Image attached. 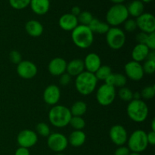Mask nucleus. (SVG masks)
Here are the masks:
<instances>
[{
	"instance_id": "423d86ee",
	"label": "nucleus",
	"mask_w": 155,
	"mask_h": 155,
	"mask_svg": "<svg viewBox=\"0 0 155 155\" xmlns=\"http://www.w3.org/2000/svg\"><path fill=\"white\" fill-rule=\"evenodd\" d=\"M128 148L131 152H143L148 148V143L147 140V133L144 130H135L127 139Z\"/></svg>"
},
{
	"instance_id": "9b49d317",
	"label": "nucleus",
	"mask_w": 155,
	"mask_h": 155,
	"mask_svg": "<svg viewBox=\"0 0 155 155\" xmlns=\"http://www.w3.org/2000/svg\"><path fill=\"white\" fill-rule=\"evenodd\" d=\"M137 28L143 33H154L155 31V18L151 13H145L138 17L136 20Z\"/></svg>"
},
{
	"instance_id": "79ce46f5",
	"label": "nucleus",
	"mask_w": 155,
	"mask_h": 155,
	"mask_svg": "<svg viewBox=\"0 0 155 155\" xmlns=\"http://www.w3.org/2000/svg\"><path fill=\"white\" fill-rule=\"evenodd\" d=\"M147 140H148V145H155V132L150 131L147 133Z\"/></svg>"
},
{
	"instance_id": "0eeeda50",
	"label": "nucleus",
	"mask_w": 155,
	"mask_h": 155,
	"mask_svg": "<svg viewBox=\"0 0 155 155\" xmlns=\"http://www.w3.org/2000/svg\"><path fill=\"white\" fill-rule=\"evenodd\" d=\"M106 41L108 46L112 49H120L125 45V33L119 27H110L106 33Z\"/></svg>"
},
{
	"instance_id": "dca6fc26",
	"label": "nucleus",
	"mask_w": 155,
	"mask_h": 155,
	"mask_svg": "<svg viewBox=\"0 0 155 155\" xmlns=\"http://www.w3.org/2000/svg\"><path fill=\"white\" fill-rule=\"evenodd\" d=\"M67 61L62 58H54L50 61L48 65V70L50 74L54 77H60L66 72Z\"/></svg>"
},
{
	"instance_id": "39448f33",
	"label": "nucleus",
	"mask_w": 155,
	"mask_h": 155,
	"mask_svg": "<svg viewBox=\"0 0 155 155\" xmlns=\"http://www.w3.org/2000/svg\"><path fill=\"white\" fill-rule=\"evenodd\" d=\"M129 13L127 6L124 4H114L112 5L106 14V21L109 26L117 27L124 24L129 18Z\"/></svg>"
},
{
	"instance_id": "a878e982",
	"label": "nucleus",
	"mask_w": 155,
	"mask_h": 155,
	"mask_svg": "<svg viewBox=\"0 0 155 155\" xmlns=\"http://www.w3.org/2000/svg\"><path fill=\"white\" fill-rule=\"evenodd\" d=\"M88 27L92 30V33L98 34H106L110 29V26L107 23L99 21L97 18H93Z\"/></svg>"
},
{
	"instance_id": "f704fd0d",
	"label": "nucleus",
	"mask_w": 155,
	"mask_h": 155,
	"mask_svg": "<svg viewBox=\"0 0 155 155\" xmlns=\"http://www.w3.org/2000/svg\"><path fill=\"white\" fill-rule=\"evenodd\" d=\"M144 74H153L155 71V61L145 60V63L142 65Z\"/></svg>"
},
{
	"instance_id": "de8ad7c7",
	"label": "nucleus",
	"mask_w": 155,
	"mask_h": 155,
	"mask_svg": "<svg viewBox=\"0 0 155 155\" xmlns=\"http://www.w3.org/2000/svg\"><path fill=\"white\" fill-rule=\"evenodd\" d=\"M114 4H123L126 0H110Z\"/></svg>"
},
{
	"instance_id": "8fccbe9b",
	"label": "nucleus",
	"mask_w": 155,
	"mask_h": 155,
	"mask_svg": "<svg viewBox=\"0 0 155 155\" xmlns=\"http://www.w3.org/2000/svg\"><path fill=\"white\" fill-rule=\"evenodd\" d=\"M141 1H142L143 3H149L151 2V1H153V0H141Z\"/></svg>"
},
{
	"instance_id": "c756f323",
	"label": "nucleus",
	"mask_w": 155,
	"mask_h": 155,
	"mask_svg": "<svg viewBox=\"0 0 155 155\" xmlns=\"http://www.w3.org/2000/svg\"><path fill=\"white\" fill-rule=\"evenodd\" d=\"M118 95L120 98L124 101H128L130 102V101L133 99V92L130 88L124 87L120 88V90L118 92Z\"/></svg>"
},
{
	"instance_id": "a18cd8bd",
	"label": "nucleus",
	"mask_w": 155,
	"mask_h": 155,
	"mask_svg": "<svg viewBox=\"0 0 155 155\" xmlns=\"http://www.w3.org/2000/svg\"><path fill=\"white\" fill-rule=\"evenodd\" d=\"M146 60H151V61H155V52L154 51H150L148 53V58H147Z\"/></svg>"
},
{
	"instance_id": "3c124183",
	"label": "nucleus",
	"mask_w": 155,
	"mask_h": 155,
	"mask_svg": "<svg viewBox=\"0 0 155 155\" xmlns=\"http://www.w3.org/2000/svg\"><path fill=\"white\" fill-rule=\"evenodd\" d=\"M129 155H141L139 153H135V152H130V154Z\"/></svg>"
},
{
	"instance_id": "a211bd4d",
	"label": "nucleus",
	"mask_w": 155,
	"mask_h": 155,
	"mask_svg": "<svg viewBox=\"0 0 155 155\" xmlns=\"http://www.w3.org/2000/svg\"><path fill=\"white\" fill-rule=\"evenodd\" d=\"M59 27L64 31H72L79 25L77 17L67 13L62 15L58 21Z\"/></svg>"
},
{
	"instance_id": "ea45409f",
	"label": "nucleus",
	"mask_w": 155,
	"mask_h": 155,
	"mask_svg": "<svg viewBox=\"0 0 155 155\" xmlns=\"http://www.w3.org/2000/svg\"><path fill=\"white\" fill-rule=\"evenodd\" d=\"M130 154V151L128 147H126L124 145L118 147L114 152V155H129Z\"/></svg>"
},
{
	"instance_id": "aec40b11",
	"label": "nucleus",
	"mask_w": 155,
	"mask_h": 155,
	"mask_svg": "<svg viewBox=\"0 0 155 155\" xmlns=\"http://www.w3.org/2000/svg\"><path fill=\"white\" fill-rule=\"evenodd\" d=\"M30 6L33 13L37 15H44L50 8V0H31Z\"/></svg>"
},
{
	"instance_id": "f03ea898",
	"label": "nucleus",
	"mask_w": 155,
	"mask_h": 155,
	"mask_svg": "<svg viewBox=\"0 0 155 155\" xmlns=\"http://www.w3.org/2000/svg\"><path fill=\"white\" fill-rule=\"evenodd\" d=\"M71 39L76 46L86 49L94 42V33L88 26L79 24L71 31Z\"/></svg>"
},
{
	"instance_id": "412c9836",
	"label": "nucleus",
	"mask_w": 155,
	"mask_h": 155,
	"mask_svg": "<svg viewBox=\"0 0 155 155\" xmlns=\"http://www.w3.org/2000/svg\"><path fill=\"white\" fill-rule=\"evenodd\" d=\"M150 50L145 44H137L132 51V58L136 62L144 61L147 59Z\"/></svg>"
},
{
	"instance_id": "4468645a",
	"label": "nucleus",
	"mask_w": 155,
	"mask_h": 155,
	"mask_svg": "<svg viewBox=\"0 0 155 155\" xmlns=\"http://www.w3.org/2000/svg\"><path fill=\"white\" fill-rule=\"evenodd\" d=\"M126 77L133 81H139L144 77V71L142 65L139 62L130 61L124 66Z\"/></svg>"
},
{
	"instance_id": "58836bf2",
	"label": "nucleus",
	"mask_w": 155,
	"mask_h": 155,
	"mask_svg": "<svg viewBox=\"0 0 155 155\" xmlns=\"http://www.w3.org/2000/svg\"><path fill=\"white\" fill-rule=\"evenodd\" d=\"M71 77L68 74V73L65 72L64 74H61L60 76V78H59V83L61 86H66L71 83Z\"/></svg>"
},
{
	"instance_id": "72a5a7b5",
	"label": "nucleus",
	"mask_w": 155,
	"mask_h": 155,
	"mask_svg": "<svg viewBox=\"0 0 155 155\" xmlns=\"http://www.w3.org/2000/svg\"><path fill=\"white\" fill-rule=\"evenodd\" d=\"M141 97L144 99L149 100L151 99L155 95V86L154 85L152 86H148L144 88L141 92Z\"/></svg>"
},
{
	"instance_id": "c9c22d12",
	"label": "nucleus",
	"mask_w": 155,
	"mask_h": 155,
	"mask_svg": "<svg viewBox=\"0 0 155 155\" xmlns=\"http://www.w3.org/2000/svg\"><path fill=\"white\" fill-rule=\"evenodd\" d=\"M124 27L125 31L131 33V32H134L135 30L137 29V24H136V20L134 19H128L124 23Z\"/></svg>"
},
{
	"instance_id": "49530a36",
	"label": "nucleus",
	"mask_w": 155,
	"mask_h": 155,
	"mask_svg": "<svg viewBox=\"0 0 155 155\" xmlns=\"http://www.w3.org/2000/svg\"><path fill=\"white\" fill-rule=\"evenodd\" d=\"M133 99H141V94L139 92L133 93Z\"/></svg>"
},
{
	"instance_id": "e433bc0d",
	"label": "nucleus",
	"mask_w": 155,
	"mask_h": 155,
	"mask_svg": "<svg viewBox=\"0 0 155 155\" xmlns=\"http://www.w3.org/2000/svg\"><path fill=\"white\" fill-rule=\"evenodd\" d=\"M9 59L11 61L15 64L18 65L20 62L22 61V56H21V53L16 50H13L9 53Z\"/></svg>"
},
{
	"instance_id": "9d476101",
	"label": "nucleus",
	"mask_w": 155,
	"mask_h": 155,
	"mask_svg": "<svg viewBox=\"0 0 155 155\" xmlns=\"http://www.w3.org/2000/svg\"><path fill=\"white\" fill-rule=\"evenodd\" d=\"M17 73L18 76L24 80H30L36 77L38 69L33 62L27 60H22L17 65Z\"/></svg>"
},
{
	"instance_id": "09e8293b",
	"label": "nucleus",
	"mask_w": 155,
	"mask_h": 155,
	"mask_svg": "<svg viewBox=\"0 0 155 155\" xmlns=\"http://www.w3.org/2000/svg\"><path fill=\"white\" fill-rule=\"evenodd\" d=\"M151 131H154L155 132V119L152 120L151 121Z\"/></svg>"
},
{
	"instance_id": "393cba45",
	"label": "nucleus",
	"mask_w": 155,
	"mask_h": 155,
	"mask_svg": "<svg viewBox=\"0 0 155 155\" xmlns=\"http://www.w3.org/2000/svg\"><path fill=\"white\" fill-rule=\"evenodd\" d=\"M127 8L129 15H131L133 18H136L142 15L144 13V10H145L144 3L141 0H133L129 4Z\"/></svg>"
},
{
	"instance_id": "f257e3e1",
	"label": "nucleus",
	"mask_w": 155,
	"mask_h": 155,
	"mask_svg": "<svg viewBox=\"0 0 155 155\" xmlns=\"http://www.w3.org/2000/svg\"><path fill=\"white\" fill-rule=\"evenodd\" d=\"M71 117L70 108L61 104L54 105L48 112L50 124L57 128H64L69 125Z\"/></svg>"
},
{
	"instance_id": "7ed1b4c3",
	"label": "nucleus",
	"mask_w": 155,
	"mask_h": 155,
	"mask_svg": "<svg viewBox=\"0 0 155 155\" xmlns=\"http://www.w3.org/2000/svg\"><path fill=\"white\" fill-rule=\"evenodd\" d=\"M98 80L95 74L88 71H83L76 77L75 86L77 92L83 95H89L95 91Z\"/></svg>"
},
{
	"instance_id": "f8f14e48",
	"label": "nucleus",
	"mask_w": 155,
	"mask_h": 155,
	"mask_svg": "<svg viewBox=\"0 0 155 155\" xmlns=\"http://www.w3.org/2000/svg\"><path fill=\"white\" fill-rule=\"evenodd\" d=\"M109 136L111 142L118 147L125 145L128 139L127 130L122 125L119 124L111 127L109 131Z\"/></svg>"
},
{
	"instance_id": "603ef678",
	"label": "nucleus",
	"mask_w": 155,
	"mask_h": 155,
	"mask_svg": "<svg viewBox=\"0 0 155 155\" xmlns=\"http://www.w3.org/2000/svg\"><path fill=\"white\" fill-rule=\"evenodd\" d=\"M56 155H64V154H61V153H58Z\"/></svg>"
},
{
	"instance_id": "7c9ffc66",
	"label": "nucleus",
	"mask_w": 155,
	"mask_h": 155,
	"mask_svg": "<svg viewBox=\"0 0 155 155\" xmlns=\"http://www.w3.org/2000/svg\"><path fill=\"white\" fill-rule=\"evenodd\" d=\"M93 16H92V13L87 11H84V12H81V13L78 15L77 17V20H78V23L81 25L89 26L91 21L93 20Z\"/></svg>"
},
{
	"instance_id": "bb28decb",
	"label": "nucleus",
	"mask_w": 155,
	"mask_h": 155,
	"mask_svg": "<svg viewBox=\"0 0 155 155\" xmlns=\"http://www.w3.org/2000/svg\"><path fill=\"white\" fill-rule=\"evenodd\" d=\"M70 110L72 116L83 117L87 111V104L83 101H77L72 104Z\"/></svg>"
},
{
	"instance_id": "4c0bfd02",
	"label": "nucleus",
	"mask_w": 155,
	"mask_h": 155,
	"mask_svg": "<svg viewBox=\"0 0 155 155\" xmlns=\"http://www.w3.org/2000/svg\"><path fill=\"white\" fill-rule=\"evenodd\" d=\"M145 45L149 48L150 51H154L155 49V33H150L148 35V38L145 42Z\"/></svg>"
},
{
	"instance_id": "5701e85b",
	"label": "nucleus",
	"mask_w": 155,
	"mask_h": 155,
	"mask_svg": "<svg viewBox=\"0 0 155 155\" xmlns=\"http://www.w3.org/2000/svg\"><path fill=\"white\" fill-rule=\"evenodd\" d=\"M68 144L73 147L78 148L84 145L86 140V136L83 130H74L68 138Z\"/></svg>"
},
{
	"instance_id": "c85d7f7f",
	"label": "nucleus",
	"mask_w": 155,
	"mask_h": 155,
	"mask_svg": "<svg viewBox=\"0 0 155 155\" xmlns=\"http://www.w3.org/2000/svg\"><path fill=\"white\" fill-rule=\"evenodd\" d=\"M69 125L75 130H83L86 127V122L82 117L72 116Z\"/></svg>"
},
{
	"instance_id": "20e7f679",
	"label": "nucleus",
	"mask_w": 155,
	"mask_h": 155,
	"mask_svg": "<svg viewBox=\"0 0 155 155\" xmlns=\"http://www.w3.org/2000/svg\"><path fill=\"white\" fill-rule=\"evenodd\" d=\"M148 107L142 99H133L129 102L127 107V115L136 123H142L147 119Z\"/></svg>"
},
{
	"instance_id": "4be33fe9",
	"label": "nucleus",
	"mask_w": 155,
	"mask_h": 155,
	"mask_svg": "<svg viewBox=\"0 0 155 155\" xmlns=\"http://www.w3.org/2000/svg\"><path fill=\"white\" fill-rule=\"evenodd\" d=\"M25 30L27 34L32 37H39L43 33V26L39 21L30 20L25 24Z\"/></svg>"
},
{
	"instance_id": "6e6552de",
	"label": "nucleus",
	"mask_w": 155,
	"mask_h": 155,
	"mask_svg": "<svg viewBox=\"0 0 155 155\" xmlns=\"http://www.w3.org/2000/svg\"><path fill=\"white\" fill-rule=\"evenodd\" d=\"M116 95V88L104 83L97 90L96 99L101 106H108L114 102Z\"/></svg>"
},
{
	"instance_id": "6ab92c4d",
	"label": "nucleus",
	"mask_w": 155,
	"mask_h": 155,
	"mask_svg": "<svg viewBox=\"0 0 155 155\" xmlns=\"http://www.w3.org/2000/svg\"><path fill=\"white\" fill-rule=\"evenodd\" d=\"M84 69L83 60L80 58H75L67 64L66 73H68L71 77H77L84 71Z\"/></svg>"
},
{
	"instance_id": "cd10ccee",
	"label": "nucleus",
	"mask_w": 155,
	"mask_h": 155,
	"mask_svg": "<svg viewBox=\"0 0 155 155\" xmlns=\"http://www.w3.org/2000/svg\"><path fill=\"white\" fill-rule=\"evenodd\" d=\"M111 74L112 69L110 66H108V65H101L94 74H95L98 81V80L105 81L107 77Z\"/></svg>"
},
{
	"instance_id": "1a4fd4ad",
	"label": "nucleus",
	"mask_w": 155,
	"mask_h": 155,
	"mask_svg": "<svg viewBox=\"0 0 155 155\" xmlns=\"http://www.w3.org/2000/svg\"><path fill=\"white\" fill-rule=\"evenodd\" d=\"M47 138V145L48 148L54 152H62L68 145V138L62 133H52Z\"/></svg>"
},
{
	"instance_id": "a19ab883",
	"label": "nucleus",
	"mask_w": 155,
	"mask_h": 155,
	"mask_svg": "<svg viewBox=\"0 0 155 155\" xmlns=\"http://www.w3.org/2000/svg\"><path fill=\"white\" fill-rule=\"evenodd\" d=\"M148 33H143V32H141V33H138L136 38L138 44H145L147 38H148Z\"/></svg>"
},
{
	"instance_id": "473e14b6",
	"label": "nucleus",
	"mask_w": 155,
	"mask_h": 155,
	"mask_svg": "<svg viewBox=\"0 0 155 155\" xmlns=\"http://www.w3.org/2000/svg\"><path fill=\"white\" fill-rule=\"evenodd\" d=\"M31 0H8L11 7L16 10H22L30 5Z\"/></svg>"
},
{
	"instance_id": "2f4dec72",
	"label": "nucleus",
	"mask_w": 155,
	"mask_h": 155,
	"mask_svg": "<svg viewBox=\"0 0 155 155\" xmlns=\"http://www.w3.org/2000/svg\"><path fill=\"white\" fill-rule=\"evenodd\" d=\"M36 134L40 135L42 137H48L51 134L49 126L45 123H39L36 127Z\"/></svg>"
},
{
	"instance_id": "ddd939ff",
	"label": "nucleus",
	"mask_w": 155,
	"mask_h": 155,
	"mask_svg": "<svg viewBox=\"0 0 155 155\" xmlns=\"http://www.w3.org/2000/svg\"><path fill=\"white\" fill-rule=\"evenodd\" d=\"M17 142L20 147L29 149L37 143L38 136L33 130H24L18 133Z\"/></svg>"
},
{
	"instance_id": "f3484780",
	"label": "nucleus",
	"mask_w": 155,
	"mask_h": 155,
	"mask_svg": "<svg viewBox=\"0 0 155 155\" xmlns=\"http://www.w3.org/2000/svg\"><path fill=\"white\" fill-rule=\"evenodd\" d=\"M85 69L92 74H95L97 70L101 66V60L100 56L98 54L91 52L86 56L83 60Z\"/></svg>"
},
{
	"instance_id": "2eb2a0df",
	"label": "nucleus",
	"mask_w": 155,
	"mask_h": 155,
	"mask_svg": "<svg viewBox=\"0 0 155 155\" xmlns=\"http://www.w3.org/2000/svg\"><path fill=\"white\" fill-rule=\"evenodd\" d=\"M61 98V90L58 86L51 84L47 86L43 92V100L48 105L54 106Z\"/></svg>"
},
{
	"instance_id": "c03bdc74",
	"label": "nucleus",
	"mask_w": 155,
	"mask_h": 155,
	"mask_svg": "<svg viewBox=\"0 0 155 155\" xmlns=\"http://www.w3.org/2000/svg\"><path fill=\"white\" fill-rule=\"evenodd\" d=\"M81 9H80V8L79 7V6H74V7L72 8V9H71V15H74V16L78 17V15L81 13Z\"/></svg>"
},
{
	"instance_id": "37998d69",
	"label": "nucleus",
	"mask_w": 155,
	"mask_h": 155,
	"mask_svg": "<svg viewBox=\"0 0 155 155\" xmlns=\"http://www.w3.org/2000/svg\"><path fill=\"white\" fill-rule=\"evenodd\" d=\"M15 155H30V151H29L28 148L19 147L15 151Z\"/></svg>"
},
{
	"instance_id": "b1692460",
	"label": "nucleus",
	"mask_w": 155,
	"mask_h": 155,
	"mask_svg": "<svg viewBox=\"0 0 155 155\" xmlns=\"http://www.w3.org/2000/svg\"><path fill=\"white\" fill-rule=\"evenodd\" d=\"M104 82H105L106 84L114 86V88H122L124 87L126 84H127V78L125 75L122 74H114V73H112Z\"/></svg>"
}]
</instances>
